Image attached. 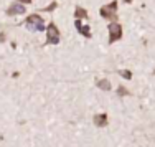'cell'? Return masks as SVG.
<instances>
[{
	"instance_id": "cell-1",
	"label": "cell",
	"mask_w": 155,
	"mask_h": 147,
	"mask_svg": "<svg viewBox=\"0 0 155 147\" xmlns=\"http://www.w3.org/2000/svg\"><path fill=\"white\" fill-rule=\"evenodd\" d=\"M27 28L30 32H43L45 30V22H43V18L40 15H36V13H33L27 18Z\"/></svg>"
},
{
	"instance_id": "cell-2",
	"label": "cell",
	"mask_w": 155,
	"mask_h": 147,
	"mask_svg": "<svg viewBox=\"0 0 155 147\" xmlns=\"http://www.w3.org/2000/svg\"><path fill=\"white\" fill-rule=\"evenodd\" d=\"M61 40L60 36V30L54 23L48 25V32H46V45H58Z\"/></svg>"
},
{
	"instance_id": "cell-3",
	"label": "cell",
	"mask_w": 155,
	"mask_h": 147,
	"mask_svg": "<svg viewBox=\"0 0 155 147\" xmlns=\"http://www.w3.org/2000/svg\"><path fill=\"white\" fill-rule=\"evenodd\" d=\"M116 12H117V0L110 2L109 5H104L101 10H99L101 17L107 18V20H114V18H116Z\"/></svg>"
},
{
	"instance_id": "cell-4",
	"label": "cell",
	"mask_w": 155,
	"mask_h": 147,
	"mask_svg": "<svg viewBox=\"0 0 155 147\" xmlns=\"http://www.w3.org/2000/svg\"><path fill=\"white\" fill-rule=\"evenodd\" d=\"M107 30H109V43H114V42L122 38V27L119 23H116V22L109 23Z\"/></svg>"
},
{
	"instance_id": "cell-5",
	"label": "cell",
	"mask_w": 155,
	"mask_h": 147,
	"mask_svg": "<svg viewBox=\"0 0 155 147\" xmlns=\"http://www.w3.org/2000/svg\"><path fill=\"white\" fill-rule=\"evenodd\" d=\"M20 13H25V5L21 3H12L7 10V15H20Z\"/></svg>"
},
{
	"instance_id": "cell-6",
	"label": "cell",
	"mask_w": 155,
	"mask_h": 147,
	"mask_svg": "<svg viewBox=\"0 0 155 147\" xmlns=\"http://www.w3.org/2000/svg\"><path fill=\"white\" fill-rule=\"evenodd\" d=\"M74 25H76L78 32H79L83 36H86V38H91V28L87 27V25H83V22H81V20H76Z\"/></svg>"
},
{
	"instance_id": "cell-7",
	"label": "cell",
	"mask_w": 155,
	"mask_h": 147,
	"mask_svg": "<svg viewBox=\"0 0 155 147\" xmlns=\"http://www.w3.org/2000/svg\"><path fill=\"white\" fill-rule=\"evenodd\" d=\"M94 124H96L97 127L107 126V116H106V114H96V116H94Z\"/></svg>"
},
{
	"instance_id": "cell-8",
	"label": "cell",
	"mask_w": 155,
	"mask_h": 147,
	"mask_svg": "<svg viewBox=\"0 0 155 147\" xmlns=\"http://www.w3.org/2000/svg\"><path fill=\"white\" fill-rule=\"evenodd\" d=\"M74 17H76V20H86V18H87V12L84 8H81V7H78L76 12H74Z\"/></svg>"
},
{
	"instance_id": "cell-9",
	"label": "cell",
	"mask_w": 155,
	"mask_h": 147,
	"mask_svg": "<svg viewBox=\"0 0 155 147\" xmlns=\"http://www.w3.org/2000/svg\"><path fill=\"white\" fill-rule=\"evenodd\" d=\"M97 88H101V89L104 91H109L110 89V83L107 79H97Z\"/></svg>"
},
{
	"instance_id": "cell-10",
	"label": "cell",
	"mask_w": 155,
	"mask_h": 147,
	"mask_svg": "<svg viewBox=\"0 0 155 147\" xmlns=\"http://www.w3.org/2000/svg\"><path fill=\"white\" fill-rule=\"evenodd\" d=\"M117 94H119V96H129V94H130V91L125 89L124 86H119V88H117Z\"/></svg>"
},
{
	"instance_id": "cell-11",
	"label": "cell",
	"mask_w": 155,
	"mask_h": 147,
	"mask_svg": "<svg viewBox=\"0 0 155 147\" xmlns=\"http://www.w3.org/2000/svg\"><path fill=\"white\" fill-rule=\"evenodd\" d=\"M119 75L122 76L124 79H130V78H132V73L129 71V69H120V71H119Z\"/></svg>"
},
{
	"instance_id": "cell-12",
	"label": "cell",
	"mask_w": 155,
	"mask_h": 147,
	"mask_svg": "<svg viewBox=\"0 0 155 147\" xmlns=\"http://www.w3.org/2000/svg\"><path fill=\"white\" fill-rule=\"evenodd\" d=\"M18 2H20V3H30L31 0H18Z\"/></svg>"
},
{
	"instance_id": "cell-13",
	"label": "cell",
	"mask_w": 155,
	"mask_h": 147,
	"mask_svg": "<svg viewBox=\"0 0 155 147\" xmlns=\"http://www.w3.org/2000/svg\"><path fill=\"white\" fill-rule=\"evenodd\" d=\"M3 40H5V35H3V33H0V42H3Z\"/></svg>"
},
{
	"instance_id": "cell-14",
	"label": "cell",
	"mask_w": 155,
	"mask_h": 147,
	"mask_svg": "<svg viewBox=\"0 0 155 147\" xmlns=\"http://www.w3.org/2000/svg\"><path fill=\"white\" fill-rule=\"evenodd\" d=\"M124 2H125V3H130V2H132V0H124Z\"/></svg>"
}]
</instances>
